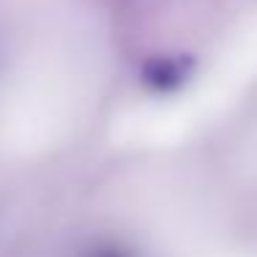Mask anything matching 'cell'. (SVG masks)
Segmentation results:
<instances>
[{
  "mask_svg": "<svg viewBox=\"0 0 257 257\" xmlns=\"http://www.w3.org/2000/svg\"><path fill=\"white\" fill-rule=\"evenodd\" d=\"M97 257H122V254H119V251H100Z\"/></svg>",
  "mask_w": 257,
  "mask_h": 257,
  "instance_id": "2",
  "label": "cell"
},
{
  "mask_svg": "<svg viewBox=\"0 0 257 257\" xmlns=\"http://www.w3.org/2000/svg\"><path fill=\"white\" fill-rule=\"evenodd\" d=\"M188 75V61H158L147 69V78L150 83H155L158 89H174L180 80Z\"/></svg>",
  "mask_w": 257,
  "mask_h": 257,
  "instance_id": "1",
  "label": "cell"
}]
</instances>
